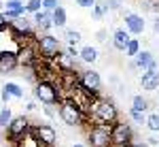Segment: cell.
I'll return each instance as SVG.
<instances>
[{"instance_id":"cell-1","label":"cell","mask_w":159,"mask_h":147,"mask_svg":"<svg viewBox=\"0 0 159 147\" xmlns=\"http://www.w3.org/2000/svg\"><path fill=\"white\" fill-rule=\"evenodd\" d=\"M34 98L40 100L43 105H60L61 102L60 87L51 79H38L34 83Z\"/></svg>"},{"instance_id":"cell-2","label":"cell","mask_w":159,"mask_h":147,"mask_svg":"<svg viewBox=\"0 0 159 147\" xmlns=\"http://www.w3.org/2000/svg\"><path fill=\"white\" fill-rule=\"evenodd\" d=\"M60 117L70 128L83 126V122H85V109L79 102H74L72 98H68V100H61L60 102Z\"/></svg>"},{"instance_id":"cell-3","label":"cell","mask_w":159,"mask_h":147,"mask_svg":"<svg viewBox=\"0 0 159 147\" xmlns=\"http://www.w3.org/2000/svg\"><path fill=\"white\" fill-rule=\"evenodd\" d=\"M91 111H93V117L100 124H115L119 120V109L108 98H96L93 105H91Z\"/></svg>"},{"instance_id":"cell-4","label":"cell","mask_w":159,"mask_h":147,"mask_svg":"<svg viewBox=\"0 0 159 147\" xmlns=\"http://www.w3.org/2000/svg\"><path fill=\"white\" fill-rule=\"evenodd\" d=\"M34 45H36L38 53H40V58H45V60H53V58L57 56V51L61 49L60 38L53 37V34H49V32L40 34V37L34 41Z\"/></svg>"},{"instance_id":"cell-5","label":"cell","mask_w":159,"mask_h":147,"mask_svg":"<svg viewBox=\"0 0 159 147\" xmlns=\"http://www.w3.org/2000/svg\"><path fill=\"white\" fill-rule=\"evenodd\" d=\"M30 135L43 147H53L55 141H57V132H55V128L51 124H34V126H30Z\"/></svg>"},{"instance_id":"cell-6","label":"cell","mask_w":159,"mask_h":147,"mask_svg":"<svg viewBox=\"0 0 159 147\" xmlns=\"http://www.w3.org/2000/svg\"><path fill=\"white\" fill-rule=\"evenodd\" d=\"M132 143V128L125 122H117L110 126V147H127Z\"/></svg>"},{"instance_id":"cell-7","label":"cell","mask_w":159,"mask_h":147,"mask_svg":"<svg viewBox=\"0 0 159 147\" xmlns=\"http://www.w3.org/2000/svg\"><path fill=\"white\" fill-rule=\"evenodd\" d=\"M110 126L112 124H93L87 132V141L91 147H110Z\"/></svg>"},{"instance_id":"cell-8","label":"cell","mask_w":159,"mask_h":147,"mask_svg":"<svg viewBox=\"0 0 159 147\" xmlns=\"http://www.w3.org/2000/svg\"><path fill=\"white\" fill-rule=\"evenodd\" d=\"M28 132H30V122H28L25 115L13 117L11 122H9V126H7V139H9L11 143H19Z\"/></svg>"},{"instance_id":"cell-9","label":"cell","mask_w":159,"mask_h":147,"mask_svg":"<svg viewBox=\"0 0 159 147\" xmlns=\"http://www.w3.org/2000/svg\"><path fill=\"white\" fill-rule=\"evenodd\" d=\"M38 60V49L36 45H30V43H21L17 47V62L21 68H32Z\"/></svg>"},{"instance_id":"cell-10","label":"cell","mask_w":159,"mask_h":147,"mask_svg":"<svg viewBox=\"0 0 159 147\" xmlns=\"http://www.w3.org/2000/svg\"><path fill=\"white\" fill-rule=\"evenodd\" d=\"M79 83L89 90V92H93V94H98L100 92V86H102V77H100L98 71H93V68H89V71H83L81 77H79Z\"/></svg>"},{"instance_id":"cell-11","label":"cell","mask_w":159,"mask_h":147,"mask_svg":"<svg viewBox=\"0 0 159 147\" xmlns=\"http://www.w3.org/2000/svg\"><path fill=\"white\" fill-rule=\"evenodd\" d=\"M123 22H125V30L129 32V34H142L144 32V19H142V15H138V13H125V17H123Z\"/></svg>"},{"instance_id":"cell-12","label":"cell","mask_w":159,"mask_h":147,"mask_svg":"<svg viewBox=\"0 0 159 147\" xmlns=\"http://www.w3.org/2000/svg\"><path fill=\"white\" fill-rule=\"evenodd\" d=\"M15 68H19V62H17V51H0V75L13 73Z\"/></svg>"},{"instance_id":"cell-13","label":"cell","mask_w":159,"mask_h":147,"mask_svg":"<svg viewBox=\"0 0 159 147\" xmlns=\"http://www.w3.org/2000/svg\"><path fill=\"white\" fill-rule=\"evenodd\" d=\"M134 64H136V68H140V71H155L157 68V60L153 58V53L151 51H138V56L134 58Z\"/></svg>"},{"instance_id":"cell-14","label":"cell","mask_w":159,"mask_h":147,"mask_svg":"<svg viewBox=\"0 0 159 147\" xmlns=\"http://www.w3.org/2000/svg\"><path fill=\"white\" fill-rule=\"evenodd\" d=\"M34 28H36L38 32H49L51 28H53V15H51V11H38L34 13Z\"/></svg>"},{"instance_id":"cell-15","label":"cell","mask_w":159,"mask_h":147,"mask_svg":"<svg viewBox=\"0 0 159 147\" xmlns=\"http://www.w3.org/2000/svg\"><path fill=\"white\" fill-rule=\"evenodd\" d=\"M140 86L142 90H147V92H155L159 87V71H144L142 77H140Z\"/></svg>"},{"instance_id":"cell-16","label":"cell","mask_w":159,"mask_h":147,"mask_svg":"<svg viewBox=\"0 0 159 147\" xmlns=\"http://www.w3.org/2000/svg\"><path fill=\"white\" fill-rule=\"evenodd\" d=\"M129 38L132 37H129V32H127L125 28H117V30L112 32V47L117 49V51H125Z\"/></svg>"},{"instance_id":"cell-17","label":"cell","mask_w":159,"mask_h":147,"mask_svg":"<svg viewBox=\"0 0 159 147\" xmlns=\"http://www.w3.org/2000/svg\"><path fill=\"white\" fill-rule=\"evenodd\" d=\"M55 60V64H57V71H61V73H70V71H74V64H76V60H72L66 51H57V56L53 58Z\"/></svg>"},{"instance_id":"cell-18","label":"cell","mask_w":159,"mask_h":147,"mask_svg":"<svg viewBox=\"0 0 159 147\" xmlns=\"http://www.w3.org/2000/svg\"><path fill=\"white\" fill-rule=\"evenodd\" d=\"M79 60L85 62V64H93V62L98 60V49L91 47V45H87V47L79 49Z\"/></svg>"},{"instance_id":"cell-19","label":"cell","mask_w":159,"mask_h":147,"mask_svg":"<svg viewBox=\"0 0 159 147\" xmlns=\"http://www.w3.org/2000/svg\"><path fill=\"white\" fill-rule=\"evenodd\" d=\"M51 15H53V26H57V28H64L66 22H68V13H66V9H64L61 4L57 7V9H53Z\"/></svg>"},{"instance_id":"cell-20","label":"cell","mask_w":159,"mask_h":147,"mask_svg":"<svg viewBox=\"0 0 159 147\" xmlns=\"http://www.w3.org/2000/svg\"><path fill=\"white\" fill-rule=\"evenodd\" d=\"M108 13V4H106V0H98L96 4H93V9H91V17L93 19H104V15Z\"/></svg>"},{"instance_id":"cell-21","label":"cell","mask_w":159,"mask_h":147,"mask_svg":"<svg viewBox=\"0 0 159 147\" xmlns=\"http://www.w3.org/2000/svg\"><path fill=\"white\" fill-rule=\"evenodd\" d=\"M4 9L7 11H15L17 15H25V4L21 0H7L4 2Z\"/></svg>"},{"instance_id":"cell-22","label":"cell","mask_w":159,"mask_h":147,"mask_svg":"<svg viewBox=\"0 0 159 147\" xmlns=\"http://www.w3.org/2000/svg\"><path fill=\"white\" fill-rule=\"evenodd\" d=\"M4 90L11 94L13 98H24V87L19 86V83H13V81H9V83H4Z\"/></svg>"},{"instance_id":"cell-23","label":"cell","mask_w":159,"mask_h":147,"mask_svg":"<svg viewBox=\"0 0 159 147\" xmlns=\"http://www.w3.org/2000/svg\"><path fill=\"white\" fill-rule=\"evenodd\" d=\"M144 126H147L151 132H159V113H148Z\"/></svg>"},{"instance_id":"cell-24","label":"cell","mask_w":159,"mask_h":147,"mask_svg":"<svg viewBox=\"0 0 159 147\" xmlns=\"http://www.w3.org/2000/svg\"><path fill=\"white\" fill-rule=\"evenodd\" d=\"M138 51H140V41H138V38H129V43H127V47H125V56H127V58H136Z\"/></svg>"},{"instance_id":"cell-25","label":"cell","mask_w":159,"mask_h":147,"mask_svg":"<svg viewBox=\"0 0 159 147\" xmlns=\"http://www.w3.org/2000/svg\"><path fill=\"white\" fill-rule=\"evenodd\" d=\"M132 107L134 109H138V111H144L147 113V109H148V100L142 94H136L134 98H132Z\"/></svg>"},{"instance_id":"cell-26","label":"cell","mask_w":159,"mask_h":147,"mask_svg":"<svg viewBox=\"0 0 159 147\" xmlns=\"http://www.w3.org/2000/svg\"><path fill=\"white\" fill-rule=\"evenodd\" d=\"M11 120H13V111H11V107L4 105V107L0 109V128H7Z\"/></svg>"},{"instance_id":"cell-27","label":"cell","mask_w":159,"mask_h":147,"mask_svg":"<svg viewBox=\"0 0 159 147\" xmlns=\"http://www.w3.org/2000/svg\"><path fill=\"white\" fill-rule=\"evenodd\" d=\"M129 117H132V120H134L136 124H140V126L147 122V113H144V111L134 109V107H129Z\"/></svg>"},{"instance_id":"cell-28","label":"cell","mask_w":159,"mask_h":147,"mask_svg":"<svg viewBox=\"0 0 159 147\" xmlns=\"http://www.w3.org/2000/svg\"><path fill=\"white\" fill-rule=\"evenodd\" d=\"M38 11H43V0H28L25 2V13H38Z\"/></svg>"},{"instance_id":"cell-29","label":"cell","mask_w":159,"mask_h":147,"mask_svg":"<svg viewBox=\"0 0 159 147\" xmlns=\"http://www.w3.org/2000/svg\"><path fill=\"white\" fill-rule=\"evenodd\" d=\"M64 37H66V41H68V45H76V43L83 38L79 30H66V34H64Z\"/></svg>"},{"instance_id":"cell-30","label":"cell","mask_w":159,"mask_h":147,"mask_svg":"<svg viewBox=\"0 0 159 147\" xmlns=\"http://www.w3.org/2000/svg\"><path fill=\"white\" fill-rule=\"evenodd\" d=\"M60 7V0H43V11H53Z\"/></svg>"},{"instance_id":"cell-31","label":"cell","mask_w":159,"mask_h":147,"mask_svg":"<svg viewBox=\"0 0 159 147\" xmlns=\"http://www.w3.org/2000/svg\"><path fill=\"white\" fill-rule=\"evenodd\" d=\"M96 2H98V0H76V4H79L81 9H93Z\"/></svg>"},{"instance_id":"cell-32","label":"cell","mask_w":159,"mask_h":147,"mask_svg":"<svg viewBox=\"0 0 159 147\" xmlns=\"http://www.w3.org/2000/svg\"><path fill=\"white\" fill-rule=\"evenodd\" d=\"M4 30H9V19H7L4 11H0V32H4Z\"/></svg>"},{"instance_id":"cell-33","label":"cell","mask_w":159,"mask_h":147,"mask_svg":"<svg viewBox=\"0 0 159 147\" xmlns=\"http://www.w3.org/2000/svg\"><path fill=\"white\" fill-rule=\"evenodd\" d=\"M66 53H68L72 60H76V58H79V49H76V45H68V47H66Z\"/></svg>"},{"instance_id":"cell-34","label":"cell","mask_w":159,"mask_h":147,"mask_svg":"<svg viewBox=\"0 0 159 147\" xmlns=\"http://www.w3.org/2000/svg\"><path fill=\"white\" fill-rule=\"evenodd\" d=\"M106 4H108V11H119L121 9V2L119 0H106Z\"/></svg>"},{"instance_id":"cell-35","label":"cell","mask_w":159,"mask_h":147,"mask_svg":"<svg viewBox=\"0 0 159 147\" xmlns=\"http://www.w3.org/2000/svg\"><path fill=\"white\" fill-rule=\"evenodd\" d=\"M0 98H2V102H4V105H7V102H9V100H11V94H9V92H7V90H4V87H2V90H0Z\"/></svg>"},{"instance_id":"cell-36","label":"cell","mask_w":159,"mask_h":147,"mask_svg":"<svg viewBox=\"0 0 159 147\" xmlns=\"http://www.w3.org/2000/svg\"><path fill=\"white\" fill-rule=\"evenodd\" d=\"M147 9H148V11H153V13L159 11V0H151V2L147 4Z\"/></svg>"},{"instance_id":"cell-37","label":"cell","mask_w":159,"mask_h":147,"mask_svg":"<svg viewBox=\"0 0 159 147\" xmlns=\"http://www.w3.org/2000/svg\"><path fill=\"white\" fill-rule=\"evenodd\" d=\"M106 37H108V32H106V30H104V28H102V30H98V32H96V38H98L100 43H102V41H106Z\"/></svg>"},{"instance_id":"cell-38","label":"cell","mask_w":159,"mask_h":147,"mask_svg":"<svg viewBox=\"0 0 159 147\" xmlns=\"http://www.w3.org/2000/svg\"><path fill=\"white\" fill-rule=\"evenodd\" d=\"M43 111H45V115H47V117H55V111L51 109V105H47V107H45Z\"/></svg>"},{"instance_id":"cell-39","label":"cell","mask_w":159,"mask_h":147,"mask_svg":"<svg viewBox=\"0 0 159 147\" xmlns=\"http://www.w3.org/2000/svg\"><path fill=\"white\" fill-rule=\"evenodd\" d=\"M153 32H155V34H159V17H155V19H153Z\"/></svg>"},{"instance_id":"cell-40","label":"cell","mask_w":159,"mask_h":147,"mask_svg":"<svg viewBox=\"0 0 159 147\" xmlns=\"http://www.w3.org/2000/svg\"><path fill=\"white\" fill-rule=\"evenodd\" d=\"M147 143H148V145H159V141L155 139V136H148V139H147Z\"/></svg>"},{"instance_id":"cell-41","label":"cell","mask_w":159,"mask_h":147,"mask_svg":"<svg viewBox=\"0 0 159 147\" xmlns=\"http://www.w3.org/2000/svg\"><path fill=\"white\" fill-rule=\"evenodd\" d=\"M132 147H151L147 141H142V143H132Z\"/></svg>"},{"instance_id":"cell-42","label":"cell","mask_w":159,"mask_h":147,"mask_svg":"<svg viewBox=\"0 0 159 147\" xmlns=\"http://www.w3.org/2000/svg\"><path fill=\"white\" fill-rule=\"evenodd\" d=\"M36 109V105H34V102H28V105H25V111H34Z\"/></svg>"},{"instance_id":"cell-43","label":"cell","mask_w":159,"mask_h":147,"mask_svg":"<svg viewBox=\"0 0 159 147\" xmlns=\"http://www.w3.org/2000/svg\"><path fill=\"white\" fill-rule=\"evenodd\" d=\"M72 147H85V145H83V143H74Z\"/></svg>"},{"instance_id":"cell-44","label":"cell","mask_w":159,"mask_h":147,"mask_svg":"<svg viewBox=\"0 0 159 147\" xmlns=\"http://www.w3.org/2000/svg\"><path fill=\"white\" fill-rule=\"evenodd\" d=\"M2 9H4V2H2V0H0V11H2Z\"/></svg>"},{"instance_id":"cell-45","label":"cell","mask_w":159,"mask_h":147,"mask_svg":"<svg viewBox=\"0 0 159 147\" xmlns=\"http://www.w3.org/2000/svg\"><path fill=\"white\" fill-rule=\"evenodd\" d=\"M157 71H159V62H157Z\"/></svg>"},{"instance_id":"cell-46","label":"cell","mask_w":159,"mask_h":147,"mask_svg":"<svg viewBox=\"0 0 159 147\" xmlns=\"http://www.w3.org/2000/svg\"><path fill=\"white\" fill-rule=\"evenodd\" d=\"M157 147H159V145H157Z\"/></svg>"}]
</instances>
